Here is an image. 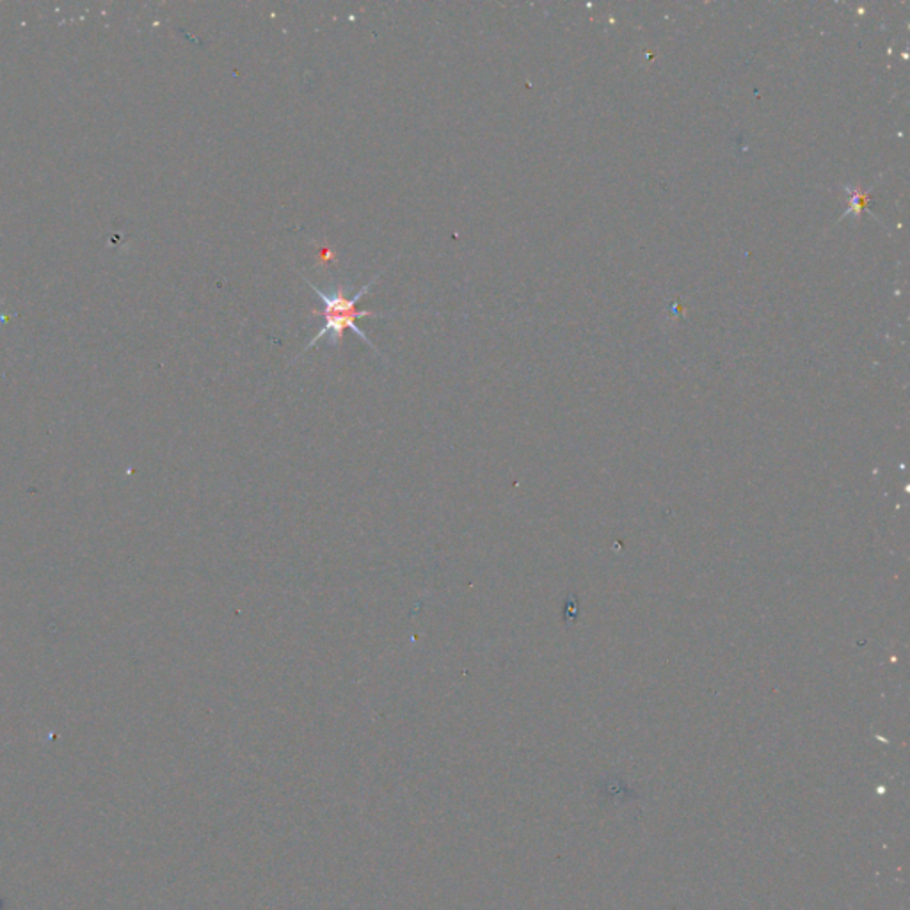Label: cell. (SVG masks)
<instances>
[{
  "label": "cell",
  "instance_id": "6da1fadb",
  "mask_svg": "<svg viewBox=\"0 0 910 910\" xmlns=\"http://www.w3.org/2000/svg\"><path fill=\"white\" fill-rule=\"evenodd\" d=\"M383 272H379V274L372 278L367 285H363V289H359V291L356 292V294L351 295V297L345 294L344 285H336L333 291L324 292L321 291L317 285H313L312 281L306 280L303 274H300V276L303 278L304 283L310 285V289L318 295V300H321V303L324 304V326L318 330L317 335L313 336L312 342L304 347L300 358H303L304 354L308 353L310 349H313V347H315L322 338H327V345H331V347L341 345L342 338H344V333L347 330L354 331V333H356V335H358L359 338H362V341L370 347V349H374L377 354H380L379 351H377L376 345L372 344L367 333H365L362 327H358V324H356V318H385V315L374 312H358V310H356V304H358L359 301H362L363 297L372 291V286L376 285L377 280L383 276Z\"/></svg>",
  "mask_w": 910,
  "mask_h": 910
}]
</instances>
